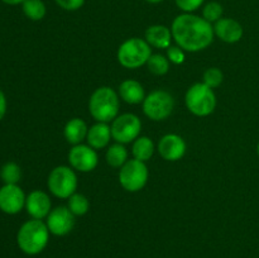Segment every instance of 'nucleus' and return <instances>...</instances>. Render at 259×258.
I'll use <instances>...</instances> for the list:
<instances>
[{"label":"nucleus","instance_id":"f257e3e1","mask_svg":"<svg viewBox=\"0 0 259 258\" xmlns=\"http://www.w3.org/2000/svg\"><path fill=\"white\" fill-rule=\"evenodd\" d=\"M174 40L187 52L206 50L214 40V25L194 13L177 15L171 25Z\"/></svg>","mask_w":259,"mask_h":258},{"label":"nucleus","instance_id":"f03ea898","mask_svg":"<svg viewBox=\"0 0 259 258\" xmlns=\"http://www.w3.org/2000/svg\"><path fill=\"white\" fill-rule=\"evenodd\" d=\"M50 234L51 233L45 222L38 219L28 220L18 230V247L28 255L39 254L47 247Z\"/></svg>","mask_w":259,"mask_h":258},{"label":"nucleus","instance_id":"7ed1b4c3","mask_svg":"<svg viewBox=\"0 0 259 258\" xmlns=\"http://www.w3.org/2000/svg\"><path fill=\"white\" fill-rule=\"evenodd\" d=\"M120 99L119 94L109 86L96 89L89 100V111L96 121L109 123L119 115Z\"/></svg>","mask_w":259,"mask_h":258},{"label":"nucleus","instance_id":"20e7f679","mask_svg":"<svg viewBox=\"0 0 259 258\" xmlns=\"http://www.w3.org/2000/svg\"><path fill=\"white\" fill-rule=\"evenodd\" d=\"M152 55H153L152 48L147 43V40L134 37L124 40L119 46L116 57L123 67L134 70V68H139L141 66L147 65Z\"/></svg>","mask_w":259,"mask_h":258},{"label":"nucleus","instance_id":"39448f33","mask_svg":"<svg viewBox=\"0 0 259 258\" xmlns=\"http://www.w3.org/2000/svg\"><path fill=\"white\" fill-rule=\"evenodd\" d=\"M185 104L190 113L196 116H207L217 108V95L214 89L204 82H196L190 86L185 95Z\"/></svg>","mask_w":259,"mask_h":258},{"label":"nucleus","instance_id":"423d86ee","mask_svg":"<svg viewBox=\"0 0 259 258\" xmlns=\"http://www.w3.org/2000/svg\"><path fill=\"white\" fill-rule=\"evenodd\" d=\"M77 185V175L72 167L57 166L48 175V190L58 199H68L76 192Z\"/></svg>","mask_w":259,"mask_h":258},{"label":"nucleus","instance_id":"0eeeda50","mask_svg":"<svg viewBox=\"0 0 259 258\" xmlns=\"http://www.w3.org/2000/svg\"><path fill=\"white\" fill-rule=\"evenodd\" d=\"M149 172L146 162L138 159H128L120 167L119 171V182L121 187L129 192H138L148 182Z\"/></svg>","mask_w":259,"mask_h":258},{"label":"nucleus","instance_id":"6e6552de","mask_svg":"<svg viewBox=\"0 0 259 258\" xmlns=\"http://www.w3.org/2000/svg\"><path fill=\"white\" fill-rule=\"evenodd\" d=\"M142 105L147 118L154 121H161L172 114L175 108V99L167 91L154 90L146 96Z\"/></svg>","mask_w":259,"mask_h":258},{"label":"nucleus","instance_id":"1a4fd4ad","mask_svg":"<svg viewBox=\"0 0 259 258\" xmlns=\"http://www.w3.org/2000/svg\"><path fill=\"white\" fill-rule=\"evenodd\" d=\"M111 137L116 143L126 144L134 142L142 131V121L136 114L124 113L111 121Z\"/></svg>","mask_w":259,"mask_h":258},{"label":"nucleus","instance_id":"9d476101","mask_svg":"<svg viewBox=\"0 0 259 258\" xmlns=\"http://www.w3.org/2000/svg\"><path fill=\"white\" fill-rule=\"evenodd\" d=\"M68 162L73 169L78 172H91L96 168L99 163V156L96 149L89 144H76L70 149Z\"/></svg>","mask_w":259,"mask_h":258},{"label":"nucleus","instance_id":"9b49d317","mask_svg":"<svg viewBox=\"0 0 259 258\" xmlns=\"http://www.w3.org/2000/svg\"><path fill=\"white\" fill-rule=\"evenodd\" d=\"M46 224L51 234L56 237H65L72 232L75 227V215L67 206H57L46 218Z\"/></svg>","mask_w":259,"mask_h":258},{"label":"nucleus","instance_id":"f8f14e48","mask_svg":"<svg viewBox=\"0 0 259 258\" xmlns=\"http://www.w3.org/2000/svg\"><path fill=\"white\" fill-rule=\"evenodd\" d=\"M27 196L18 185H4L0 187V210L5 214L14 215L25 206Z\"/></svg>","mask_w":259,"mask_h":258},{"label":"nucleus","instance_id":"ddd939ff","mask_svg":"<svg viewBox=\"0 0 259 258\" xmlns=\"http://www.w3.org/2000/svg\"><path fill=\"white\" fill-rule=\"evenodd\" d=\"M186 149L187 146L184 138L175 133H169L162 137L157 146L159 156L169 162H176L181 159L186 153Z\"/></svg>","mask_w":259,"mask_h":258},{"label":"nucleus","instance_id":"4468645a","mask_svg":"<svg viewBox=\"0 0 259 258\" xmlns=\"http://www.w3.org/2000/svg\"><path fill=\"white\" fill-rule=\"evenodd\" d=\"M51 207H52V202H51L50 196L40 190H34L30 192L25 200V209L33 219L42 220L47 218L52 210Z\"/></svg>","mask_w":259,"mask_h":258},{"label":"nucleus","instance_id":"2eb2a0df","mask_svg":"<svg viewBox=\"0 0 259 258\" xmlns=\"http://www.w3.org/2000/svg\"><path fill=\"white\" fill-rule=\"evenodd\" d=\"M214 33L225 43H237L242 39L244 30L238 20L232 18H222L214 23Z\"/></svg>","mask_w":259,"mask_h":258},{"label":"nucleus","instance_id":"dca6fc26","mask_svg":"<svg viewBox=\"0 0 259 258\" xmlns=\"http://www.w3.org/2000/svg\"><path fill=\"white\" fill-rule=\"evenodd\" d=\"M144 35H146L147 43L151 47L159 48V50H167L174 39L171 29L162 24H154L148 27Z\"/></svg>","mask_w":259,"mask_h":258},{"label":"nucleus","instance_id":"f3484780","mask_svg":"<svg viewBox=\"0 0 259 258\" xmlns=\"http://www.w3.org/2000/svg\"><path fill=\"white\" fill-rule=\"evenodd\" d=\"M111 138L113 137H111L110 125L108 123L98 121L89 128L86 141L89 146L93 147L94 149H103L109 146Z\"/></svg>","mask_w":259,"mask_h":258},{"label":"nucleus","instance_id":"a211bd4d","mask_svg":"<svg viewBox=\"0 0 259 258\" xmlns=\"http://www.w3.org/2000/svg\"><path fill=\"white\" fill-rule=\"evenodd\" d=\"M119 98L126 104L131 105H137V104L143 103L146 99L144 89L141 82L136 80H125L119 85Z\"/></svg>","mask_w":259,"mask_h":258},{"label":"nucleus","instance_id":"6ab92c4d","mask_svg":"<svg viewBox=\"0 0 259 258\" xmlns=\"http://www.w3.org/2000/svg\"><path fill=\"white\" fill-rule=\"evenodd\" d=\"M89 126L85 120L80 118H72L66 123L63 129V136L65 139L72 146L81 144L88 137Z\"/></svg>","mask_w":259,"mask_h":258},{"label":"nucleus","instance_id":"aec40b11","mask_svg":"<svg viewBox=\"0 0 259 258\" xmlns=\"http://www.w3.org/2000/svg\"><path fill=\"white\" fill-rule=\"evenodd\" d=\"M154 143L149 137L139 136L132 144V154L136 159L147 162L154 153Z\"/></svg>","mask_w":259,"mask_h":258},{"label":"nucleus","instance_id":"412c9836","mask_svg":"<svg viewBox=\"0 0 259 258\" xmlns=\"http://www.w3.org/2000/svg\"><path fill=\"white\" fill-rule=\"evenodd\" d=\"M106 163L114 168H120L128 161V149L121 143H114L108 147L105 154Z\"/></svg>","mask_w":259,"mask_h":258},{"label":"nucleus","instance_id":"4be33fe9","mask_svg":"<svg viewBox=\"0 0 259 258\" xmlns=\"http://www.w3.org/2000/svg\"><path fill=\"white\" fill-rule=\"evenodd\" d=\"M22 9L25 17L34 22L42 20L47 13V8L42 0H24V3L22 4Z\"/></svg>","mask_w":259,"mask_h":258},{"label":"nucleus","instance_id":"5701e85b","mask_svg":"<svg viewBox=\"0 0 259 258\" xmlns=\"http://www.w3.org/2000/svg\"><path fill=\"white\" fill-rule=\"evenodd\" d=\"M67 207L75 217H82L90 209V202L85 195L75 192L67 199Z\"/></svg>","mask_w":259,"mask_h":258},{"label":"nucleus","instance_id":"b1692460","mask_svg":"<svg viewBox=\"0 0 259 258\" xmlns=\"http://www.w3.org/2000/svg\"><path fill=\"white\" fill-rule=\"evenodd\" d=\"M169 63L171 62L167 58V56L156 53V55H152L149 57L148 62H147V67H148L149 72H152L153 75L163 76L169 71Z\"/></svg>","mask_w":259,"mask_h":258},{"label":"nucleus","instance_id":"393cba45","mask_svg":"<svg viewBox=\"0 0 259 258\" xmlns=\"http://www.w3.org/2000/svg\"><path fill=\"white\" fill-rule=\"evenodd\" d=\"M0 177L5 185H17L22 179V169L14 162H8L0 169Z\"/></svg>","mask_w":259,"mask_h":258},{"label":"nucleus","instance_id":"a878e982","mask_svg":"<svg viewBox=\"0 0 259 258\" xmlns=\"http://www.w3.org/2000/svg\"><path fill=\"white\" fill-rule=\"evenodd\" d=\"M223 14H224V8L218 2H209L202 8V18L211 24L222 19Z\"/></svg>","mask_w":259,"mask_h":258},{"label":"nucleus","instance_id":"bb28decb","mask_svg":"<svg viewBox=\"0 0 259 258\" xmlns=\"http://www.w3.org/2000/svg\"><path fill=\"white\" fill-rule=\"evenodd\" d=\"M204 81L202 82L205 85H207L211 89H217L222 85L223 80H224V75H223L222 70H219L218 67H210L207 68L204 72Z\"/></svg>","mask_w":259,"mask_h":258},{"label":"nucleus","instance_id":"cd10ccee","mask_svg":"<svg viewBox=\"0 0 259 258\" xmlns=\"http://www.w3.org/2000/svg\"><path fill=\"white\" fill-rule=\"evenodd\" d=\"M167 58L174 65H181V63L185 62L186 56H185V51L181 47H179V46H169L167 48Z\"/></svg>","mask_w":259,"mask_h":258},{"label":"nucleus","instance_id":"c85d7f7f","mask_svg":"<svg viewBox=\"0 0 259 258\" xmlns=\"http://www.w3.org/2000/svg\"><path fill=\"white\" fill-rule=\"evenodd\" d=\"M175 3H176L177 8L184 13H194L199 8H201L205 0H175Z\"/></svg>","mask_w":259,"mask_h":258},{"label":"nucleus","instance_id":"c756f323","mask_svg":"<svg viewBox=\"0 0 259 258\" xmlns=\"http://www.w3.org/2000/svg\"><path fill=\"white\" fill-rule=\"evenodd\" d=\"M55 2L58 7L67 12H75V10L81 9L85 4V0H55Z\"/></svg>","mask_w":259,"mask_h":258},{"label":"nucleus","instance_id":"7c9ffc66","mask_svg":"<svg viewBox=\"0 0 259 258\" xmlns=\"http://www.w3.org/2000/svg\"><path fill=\"white\" fill-rule=\"evenodd\" d=\"M5 113H7V98H5L4 93L0 90V120L4 118Z\"/></svg>","mask_w":259,"mask_h":258},{"label":"nucleus","instance_id":"2f4dec72","mask_svg":"<svg viewBox=\"0 0 259 258\" xmlns=\"http://www.w3.org/2000/svg\"><path fill=\"white\" fill-rule=\"evenodd\" d=\"M2 2L8 5H19V4H23L24 0H2Z\"/></svg>","mask_w":259,"mask_h":258},{"label":"nucleus","instance_id":"473e14b6","mask_svg":"<svg viewBox=\"0 0 259 258\" xmlns=\"http://www.w3.org/2000/svg\"><path fill=\"white\" fill-rule=\"evenodd\" d=\"M147 3H149V4H159V3L164 2V0H146Z\"/></svg>","mask_w":259,"mask_h":258},{"label":"nucleus","instance_id":"72a5a7b5","mask_svg":"<svg viewBox=\"0 0 259 258\" xmlns=\"http://www.w3.org/2000/svg\"><path fill=\"white\" fill-rule=\"evenodd\" d=\"M257 153H258V157H259V142H258V144H257Z\"/></svg>","mask_w":259,"mask_h":258}]
</instances>
